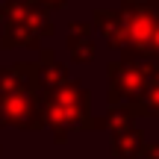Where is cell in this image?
Returning <instances> with one entry per match:
<instances>
[{
    "label": "cell",
    "mask_w": 159,
    "mask_h": 159,
    "mask_svg": "<svg viewBox=\"0 0 159 159\" xmlns=\"http://www.w3.org/2000/svg\"><path fill=\"white\" fill-rule=\"evenodd\" d=\"M47 3H50V6H62L65 0H47Z\"/></svg>",
    "instance_id": "obj_1"
}]
</instances>
